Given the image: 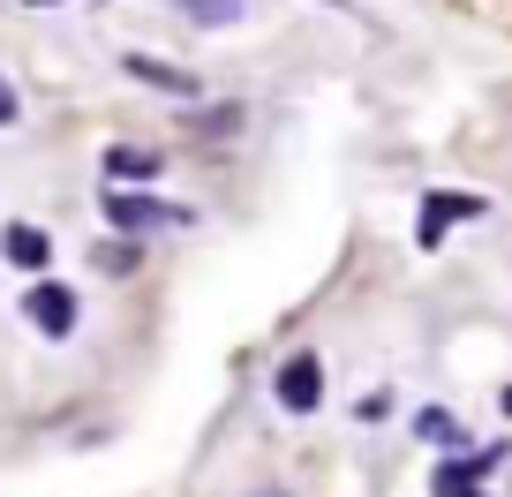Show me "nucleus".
Masks as SVG:
<instances>
[{
	"mask_svg": "<svg viewBox=\"0 0 512 497\" xmlns=\"http://www.w3.org/2000/svg\"><path fill=\"white\" fill-rule=\"evenodd\" d=\"M272 392H279V407H287V415H317V400H324V362H317V354H287Z\"/></svg>",
	"mask_w": 512,
	"mask_h": 497,
	"instance_id": "obj_2",
	"label": "nucleus"
},
{
	"mask_svg": "<svg viewBox=\"0 0 512 497\" xmlns=\"http://www.w3.org/2000/svg\"><path fill=\"white\" fill-rule=\"evenodd\" d=\"M31 8H61V0H31Z\"/></svg>",
	"mask_w": 512,
	"mask_h": 497,
	"instance_id": "obj_10",
	"label": "nucleus"
},
{
	"mask_svg": "<svg viewBox=\"0 0 512 497\" xmlns=\"http://www.w3.org/2000/svg\"><path fill=\"white\" fill-rule=\"evenodd\" d=\"M264 497H279V490H264Z\"/></svg>",
	"mask_w": 512,
	"mask_h": 497,
	"instance_id": "obj_11",
	"label": "nucleus"
},
{
	"mask_svg": "<svg viewBox=\"0 0 512 497\" xmlns=\"http://www.w3.org/2000/svg\"><path fill=\"white\" fill-rule=\"evenodd\" d=\"M106 219L121 234H159V226H189L181 204H159V196H128V189H106Z\"/></svg>",
	"mask_w": 512,
	"mask_h": 497,
	"instance_id": "obj_1",
	"label": "nucleus"
},
{
	"mask_svg": "<svg viewBox=\"0 0 512 497\" xmlns=\"http://www.w3.org/2000/svg\"><path fill=\"white\" fill-rule=\"evenodd\" d=\"M0 257H8V264H23V272H38V264L53 257V241L38 234V226H8V234H0Z\"/></svg>",
	"mask_w": 512,
	"mask_h": 497,
	"instance_id": "obj_5",
	"label": "nucleus"
},
{
	"mask_svg": "<svg viewBox=\"0 0 512 497\" xmlns=\"http://www.w3.org/2000/svg\"><path fill=\"white\" fill-rule=\"evenodd\" d=\"M437 497H482L475 482H437Z\"/></svg>",
	"mask_w": 512,
	"mask_h": 497,
	"instance_id": "obj_9",
	"label": "nucleus"
},
{
	"mask_svg": "<svg viewBox=\"0 0 512 497\" xmlns=\"http://www.w3.org/2000/svg\"><path fill=\"white\" fill-rule=\"evenodd\" d=\"M460 219H482V196H422V211H415V241L422 249H437L445 241V226H460Z\"/></svg>",
	"mask_w": 512,
	"mask_h": 497,
	"instance_id": "obj_4",
	"label": "nucleus"
},
{
	"mask_svg": "<svg viewBox=\"0 0 512 497\" xmlns=\"http://www.w3.org/2000/svg\"><path fill=\"white\" fill-rule=\"evenodd\" d=\"M16 121V91H8V76H0V129Z\"/></svg>",
	"mask_w": 512,
	"mask_h": 497,
	"instance_id": "obj_8",
	"label": "nucleus"
},
{
	"mask_svg": "<svg viewBox=\"0 0 512 497\" xmlns=\"http://www.w3.org/2000/svg\"><path fill=\"white\" fill-rule=\"evenodd\" d=\"M422 437H445V445H452V437H460V422H452V415H437V407H430V415H422Z\"/></svg>",
	"mask_w": 512,
	"mask_h": 497,
	"instance_id": "obj_7",
	"label": "nucleus"
},
{
	"mask_svg": "<svg viewBox=\"0 0 512 497\" xmlns=\"http://www.w3.org/2000/svg\"><path fill=\"white\" fill-rule=\"evenodd\" d=\"M106 174H113V181H128V174L144 181V174H159V151H128V144H113V151H106Z\"/></svg>",
	"mask_w": 512,
	"mask_h": 497,
	"instance_id": "obj_6",
	"label": "nucleus"
},
{
	"mask_svg": "<svg viewBox=\"0 0 512 497\" xmlns=\"http://www.w3.org/2000/svg\"><path fill=\"white\" fill-rule=\"evenodd\" d=\"M23 317H31V324H38L46 339H68V332H76V317H83V309H76V294H68V287L38 279V287L23 294Z\"/></svg>",
	"mask_w": 512,
	"mask_h": 497,
	"instance_id": "obj_3",
	"label": "nucleus"
}]
</instances>
